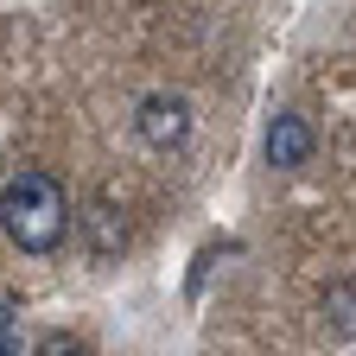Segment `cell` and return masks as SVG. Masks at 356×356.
Returning <instances> with one entry per match:
<instances>
[{
  "label": "cell",
  "instance_id": "obj_1",
  "mask_svg": "<svg viewBox=\"0 0 356 356\" xmlns=\"http://www.w3.org/2000/svg\"><path fill=\"white\" fill-rule=\"evenodd\" d=\"M0 229L19 254H51L70 229V197L51 172H13L0 185Z\"/></svg>",
  "mask_w": 356,
  "mask_h": 356
},
{
  "label": "cell",
  "instance_id": "obj_2",
  "mask_svg": "<svg viewBox=\"0 0 356 356\" xmlns=\"http://www.w3.org/2000/svg\"><path fill=\"white\" fill-rule=\"evenodd\" d=\"M134 134H140L153 153H178L191 140V102L172 96V89H153V96L134 108Z\"/></svg>",
  "mask_w": 356,
  "mask_h": 356
},
{
  "label": "cell",
  "instance_id": "obj_3",
  "mask_svg": "<svg viewBox=\"0 0 356 356\" xmlns=\"http://www.w3.org/2000/svg\"><path fill=\"white\" fill-rule=\"evenodd\" d=\"M312 153H318L312 121L305 115H274V127H267V165H274V172H299Z\"/></svg>",
  "mask_w": 356,
  "mask_h": 356
},
{
  "label": "cell",
  "instance_id": "obj_4",
  "mask_svg": "<svg viewBox=\"0 0 356 356\" xmlns=\"http://www.w3.org/2000/svg\"><path fill=\"white\" fill-rule=\"evenodd\" d=\"M325 325L337 337H356V274H343V280L325 286Z\"/></svg>",
  "mask_w": 356,
  "mask_h": 356
},
{
  "label": "cell",
  "instance_id": "obj_5",
  "mask_svg": "<svg viewBox=\"0 0 356 356\" xmlns=\"http://www.w3.org/2000/svg\"><path fill=\"white\" fill-rule=\"evenodd\" d=\"M32 356H96V350H89V337H76V331H51Z\"/></svg>",
  "mask_w": 356,
  "mask_h": 356
},
{
  "label": "cell",
  "instance_id": "obj_6",
  "mask_svg": "<svg viewBox=\"0 0 356 356\" xmlns=\"http://www.w3.org/2000/svg\"><path fill=\"white\" fill-rule=\"evenodd\" d=\"M89 242H96V254H121V242H127V236H115V216H108V210H96V216H89Z\"/></svg>",
  "mask_w": 356,
  "mask_h": 356
},
{
  "label": "cell",
  "instance_id": "obj_7",
  "mask_svg": "<svg viewBox=\"0 0 356 356\" xmlns=\"http://www.w3.org/2000/svg\"><path fill=\"white\" fill-rule=\"evenodd\" d=\"M0 356H13V343H7V325H0Z\"/></svg>",
  "mask_w": 356,
  "mask_h": 356
}]
</instances>
